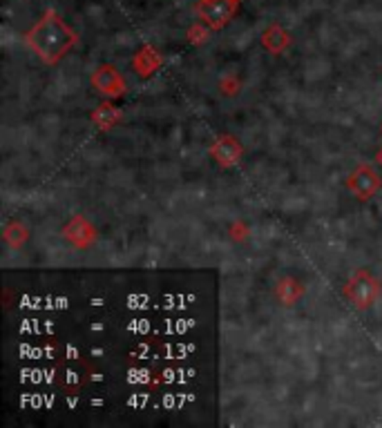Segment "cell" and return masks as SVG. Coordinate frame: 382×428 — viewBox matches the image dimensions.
Instances as JSON below:
<instances>
[{
    "label": "cell",
    "instance_id": "cell-2",
    "mask_svg": "<svg viewBox=\"0 0 382 428\" xmlns=\"http://www.w3.org/2000/svg\"><path fill=\"white\" fill-rule=\"evenodd\" d=\"M380 281L369 270H356L344 283V297L356 310H369L380 299Z\"/></svg>",
    "mask_w": 382,
    "mask_h": 428
},
{
    "label": "cell",
    "instance_id": "cell-12",
    "mask_svg": "<svg viewBox=\"0 0 382 428\" xmlns=\"http://www.w3.org/2000/svg\"><path fill=\"white\" fill-rule=\"evenodd\" d=\"M3 241H5L7 248L20 250L29 241V228L25 226L23 221H18V219L7 221L5 228H3Z\"/></svg>",
    "mask_w": 382,
    "mask_h": 428
},
{
    "label": "cell",
    "instance_id": "cell-11",
    "mask_svg": "<svg viewBox=\"0 0 382 428\" xmlns=\"http://www.w3.org/2000/svg\"><path fill=\"white\" fill-rule=\"evenodd\" d=\"M90 121L97 125L99 130L108 132L114 125H119L123 121V112L114 103H110V99H108V101H103L101 105L94 107L92 114H90Z\"/></svg>",
    "mask_w": 382,
    "mask_h": 428
},
{
    "label": "cell",
    "instance_id": "cell-14",
    "mask_svg": "<svg viewBox=\"0 0 382 428\" xmlns=\"http://www.w3.org/2000/svg\"><path fill=\"white\" fill-rule=\"evenodd\" d=\"M210 27L206 23H195V25H190L188 31H186V38L188 42L193 47H201V45H206V42L210 40Z\"/></svg>",
    "mask_w": 382,
    "mask_h": 428
},
{
    "label": "cell",
    "instance_id": "cell-6",
    "mask_svg": "<svg viewBox=\"0 0 382 428\" xmlns=\"http://www.w3.org/2000/svg\"><path fill=\"white\" fill-rule=\"evenodd\" d=\"M63 239L77 250H90L92 245L99 241V230L88 217L74 214L65 226H63Z\"/></svg>",
    "mask_w": 382,
    "mask_h": 428
},
{
    "label": "cell",
    "instance_id": "cell-10",
    "mask_svg": "<svg viewBox=\"0 0 382 428\" xmlns=\"http://www.w3.org/2000/svg\"><path fill=\"white\" fill-rule=\"evenodd\" d=\"M304 293H306L304 283L300 279H295V277H282V279L275 283V299H278L284 308L295 306L304 297Z\"/></svg>",
    "mask_w": 382,
    "mask_h": 428
},
{
    "label": "cell",
    "instance_id": "cell-9",
    "mask_svg": "<svg viewBox=\"0 0 382 428\" xmlns=\"http://www.w3.org/2000/svg\"><path fill=\"white\" fill-rule=\"evenodd\" d=\"M291 34L280 23H273L262 31V47L273 56H282V54L291 47Z\"/></svg>",
    "mask_w": 382,
    "mask_h": 428
},
{
    "label": "cell",
    "instance_id": "cell-3",
    "mask_svg": "<svg viewBox=\"0 0 382 428\" xmlns=\"http://www.w3.org/2000/svg\"><path fill=\"white\" fill-rule=\"evenodd\" d=\"M239 0H199L197 16L201 23H206L212 31L224 29L239 9Z\"/></svg>",
    "mask_w": 382,
    "mask_h": 428
},
{
    "label": "cell",
    "instance_id": "cell-17",
    "mask_svg": "<svg viewBox=\"0 0 382 428\" xmlns=\"http://www.w3.org/2000/svg\"><path fill=\"white\" fill-rule=\"evenodd\" d=\"M239 3H241V0H239Z\"/></svg>",
    "mask_w": 382,
    "mask_h": 428
},
{
    "label": "cell",
    "instance_id": "cell-16",
    "mask_svg": "<svg viewBox=\"0 0 382 428\" xmlns=\"http://www.w3.org/2000/svg\"><path fill=\"white\" fill-rule=\"evenodd\" d=\"M376 163H378V165L382 167V147H380L378 152H376Z\"/></svg>",
    "mask_w": 382,
    "mask_h": 428
},
{
    "label": "cell",
    "instance_id": "cell-13",
    "mask_svg": "<svg viewBox=\"0 0 382 428\" xmlns=\"http://www.w3.org/2000/svg\"><path fill=\"white\" fill-rule=\"evenodd\" d=\"M217 90L224 99H235V96H239V92H241V79L237 76V74H224L217 83Z\"/></svg>",
    "mask_w": 382,
    "mask_h": 428
},
{
    "label": "cell",
    "instance_id": "cell-15",
    "mask_svg": "<svg viewBox=\"0 0 382 428\" xmlns=\"http://www.w3.org/2000/svg\"><path fill=\"white\" fill-rule=\"evenodd\" d=\"M228 234H230V239L235 241V243H241V241H246L248 239V234H250V228H248V223L246 221H232V226L228 228Z\"/></svg>",
    "mask_w": 382,
    "mask_h": 428
},
{
    "label": "cell",
    "instance_id": "cell-7",
    "mask_svg": "<svg viewBox=\"0 0 382 428\" xmlns=\"http://www.w3.org/2000/svg\"><path fill=\"white\" fill-rule=\"evenodd\" d=\"M210 156L219 167H235L244 156V145L237 136L221 134L210 145Z\"/></svg>",
    "mask_w": 382,
    "mask_h": 428
},
{
    "label": "cell",
    "instance_id": "cell-8",
    "mask_svg": "<svg viewBox=\"0 0 382 428\" xmlns=\"http://www.w3.org/2000/svg\"><path fill=\"white\" fill-rule=\"evenodd\" d=\"M161 65H164V56L154 45H143L132 58V69L139 79L154 76V74L161 69Z\"/></svg>",
    "mask_w": 382,
    "mask_h": 428
},
{
    "label": "cell",
    "instance_id": "cell-5",
    "mask_svg": "<svg viewBox=\"0 0 382 428\" xmlns=\"http://www.w3.org/2000/svg\"><path fill=\"white\" fill-rule=\"evenodd\" d=\"M344 186L358 201H369L382 190V176L371 165H358L353 172L347 176Z\"/></svg>",
    "mask_w": 382,
    "mask_h": 428
},
{
    "label": "cell",
    "instance_id": "cell-4",
    "mask_svg": "<svg viewBox=\"0 0 382 428\" xmlns=\"http://www.w3.org/2000/svg\"><path fill=\"white\" fill-rule=\"evenodd\" d=\"M90 83H92L94 92H99L101 96H105V99H110V101L121 99L127 92V83L123 79V74L116 69L112 63H103V65L94 69L90 76Z\"/></svg>",
    "mask_w": 382,
    "mask_h": 428
},
{
    "label": "cell",
    "instance_id": "cell-1",
    "mask_svg": "<svg viewBox=\"0 0 382 428\" xmlns=\"http://www.w3.org/2000/svg\"><path fill=\"white\" fill-rule=\"evenodd\" d=\"M23 40L45 65H58L67 51L79 45V34L61 18L56 9H47Z\"/></svg>",
    "mask_w": 382,
    "mask_h": 428
},
{
    "label": "cell",
    "instance_id": "cell-18",
    "mask_svg": "<svg viewBox=\"0 0 382 428\" xmlns=\"http://www.w3.org/2000/svg\"><path fill=\"white\" fill-rule=\"evenodd\" d=\"M380 127H382V125H380Z\"/></svg>",
    "mask_w": 382,
    "mask_h": 428
}]
</instances>
